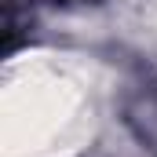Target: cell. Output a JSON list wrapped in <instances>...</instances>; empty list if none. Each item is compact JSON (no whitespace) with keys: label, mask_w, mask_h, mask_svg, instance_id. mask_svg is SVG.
I'll use <instances>...</instances> for the list:
<instances>
[{"label":"cell","mask_w":157,"mask_h":157,"mask_svg":"<svg viewBox=\"0 0 157 157\" xmlns=\"http://www.w3.org/2000/svg\"><path fill=\"white\" fill-rule=\"evenodd\" d=\"M44 4H59V7H70V4H99V0H44Z\"/></svg>","instance_id":"obj_1"}]
</instances>
